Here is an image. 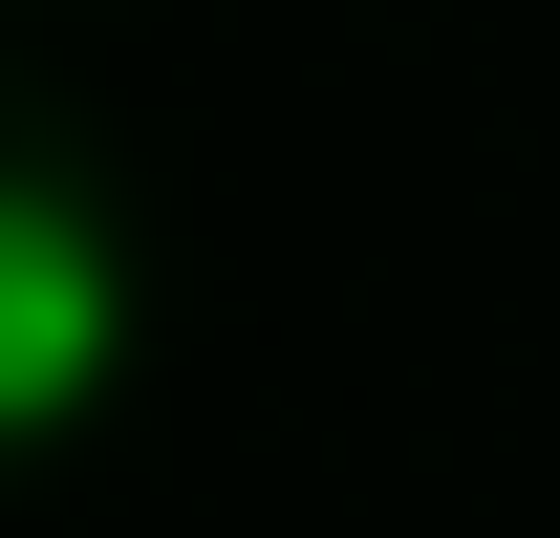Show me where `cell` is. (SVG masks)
<instances>
[{"label": "cell", "instance_id": "1", "mask_svg": "<svg viewBox=\"0 0 560 538\" xmlns=\"http://www.w3.org/2000/svg\"><path fill=\"white\" fill-rule=\"evenodd\" d=\"M151 366V237L108 173H66V151H0V473L86 453L108 409H130Z\"/></svg>", "mask_w": 560, "mask_h": 538}]
</instances>
